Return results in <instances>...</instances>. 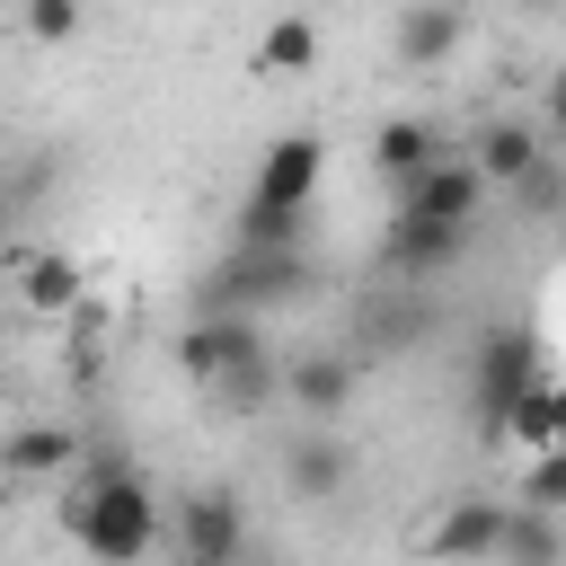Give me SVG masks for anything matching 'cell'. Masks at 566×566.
Returning <instances> with one entry per match:
<instances>
[{
    "label": "cell",
    "mask_w": 566,
    "mask_h": 566,
    "mask_svg": "<svg viewBox=\"0 0 566 566\" xmlns=\"http://www.w3.org/2000/svg\"><path fill=\"white\" fill-rule=\"evenodd\" d=\"M460 35H469V9H460V0H407L398 27H389V44H398L407 71H442V62L460 53Z\"/></svg>",
    "instance_id": "obj_11"
},
{
    "label": "cell",
    "mask_w": 566,
    "mask_h": 566,
    "mask_svg": "<svg viewBox=\"0 0 566 566\" xmlns=\"http://www.w3.org/2000/svg\"><path fill=\"white\" fill-rule=\"evenodd\" d=\"M495 531H504V495H451V504L416 531V548H424L433 566H486V557H495Z\"/></svg>",
    "instance_id": "obj_8"
},
{
    "label": "cell",
    "mask_w": 566,
    "mask_h": 566,
    "mask_svg": "<svg viewBox=\"0 0 566 566\" xmlns=\"http://www.w3.org/2000/svg\"><path fill=\"white\" fill-rule=\"evenodd\" d=\"M18 18H27V35H35V44H71L88 9H80V0H27Z\"/></svg>",
    "instance_id": "obj_20"
},
{
    "label": "cell",
    "mask_w": 566,
    "mask_h": 566,
    "mask_svg": "<svg viewBox=\"0 0 566 566\" xmlns=\"http://www.w3.org/2000/svg\"><path fill=\"white\" fill-rule=\"evenodd\" d=\"M18 292H27V310H71L80 301V265L71 256H27V283Z\"/></svg>",
    "instance_id": "obj_19"
},
{
    "label": "cell",
    "mask_w": 566,
    "mask_h": 566,
    "mask_svg": "<svg viewBox=\"0 0 566 566\" xmlns=\"http://www.w3.org/2000/svg\"><path fill=\"white\" fill-rule=\"evenodd\" d=\"M345 486H354V442H345V433H327V424L283 433V495H301V504H336Z\"/></svg>",
    "instance_id": "obj_9"
},
{
    "label": "cell",
    "mask_w": 566,
    "mask_h": 566,
    "mask_svg": "<svg viewBox=\"0 0 566 566\" xmlns=\"http://www.w3.org/2000/svg\"><path fill=\"white\" fill-rule=\"evenodd\" d=\"M478 212H486V177L460 159V150H442V159H424L407 186H398V221H389V265L398 274H442L460 248H469V230H478Z\"/></svg>",
    "instance_id": "obj_2"
},
{
    "label": "cell",
    "mask_w": 566,
    "mask_h": 566,
    "mask_svg": "<svg viewBox=\"0 0 566 566\" xmlns=\"http://www.w3.org/2000/svg\"><path fill=\"white\" fill-rule=\"evenodd\" d=\"M539 159H548V124H531V115H495V124L469 142V168H478L495 195H504V186H522Z\"/></svg>",
    "instance_id": "obj_10"
},
{
    "label": "cell",
    "mask_w": 566,
    "mask_h": 566,
    "mask_svg": "<svg viewBox=\"0 0 566 566\" xmlns=\"http://www.w3.org/2000/svg\"><path fill=\"white\" fill-rule=\"evenodd\" d=\"M318 177H327V150L318 133H283L265 159H256V186L239 203V248H292L310 203H318Z\"/></svg>",
    "instance_id": "obj_3"
},
{
    "label": "cell",
    "mask_w": 566,
    "mask_h": 566,
    "mask_svg": "<svg viewBox=\"0 0 566 566\" xmlns=\"http://www.w3.org/2000/svg\"><path fill=\"white\" fill-rule=\"evenodd\" d=\"M256 71H265V80H301V71H318V27H310V18H274V27L256 35Z\"/></svg>",
    "instance_id": "obj_17"
},
{
    "label": "cell",
    "mask_w": 566,
    "mask_h": 566,
    "mask_svg": "<svg viewBox=\"0 0 566 566\" xmlns=\"http://www.w3.org/2000/svg\"><path fill=\"white\" fill-rule=\"evenodd\" d=\"M159 548L177 566H239L248 557V504L230 486H195L159 513Z\"/></svg>",
    "instance_id": "obj_5"
},
{
    "label": "cell",
    "mask_w": 566,
    "mask_h": 566,
    "mask_svg": "<svg viewBox=\"0 0 566 566\" xmlns=\"http://www.w3.org/2000/svg\"><path fill=\"white\" fill-rule=\"evenodd\" d=\"M274 345H265V327L248 318V310H195L186 327H177V371L203 389V380H221V371H239V363H265Z\"/></svg>",
    "instance_id": "obj_6"
},
{
    "label": "cell",
    "mask_w": 566,
    "mask_h": 566,
    "mask_svg": "<svg viewBox=\"0 0 566 566\" xmlns=\"http://www.w3.org/2000/svg\"><path fill=\"white\" fill-rule=\"evenodd\" d=\"M283 354H265V363H239V371H221V380H203V398H212V416H230V424H256L265 407H283V371H274Z\"/></svg>",
    "instance_id": "obj_13"
},
{
    "label": "cell",
    "mask_w": 566,
    "mask_h": 566,
    "mask_svg": "<svg viewBox=\"0 0 566 566\" xmlns=\"http://www.w3.org/2000/svg\"><path fill=\"white\" fill-rule=\"evenodd\" d=\"M274 371H283V407H301L310 424H336V416L354 407V389H363V354H345V345L283 354Z\"/></svg>",
    "instance_id": "obj_7"
},
{
    "label": "cell",
    "mask_w": 566,
    "mask_h": 566,
    "mask_svg": "<svg viewBox=\"0 0 566 566\" xmlns=\"http://www.w3.org/2000/svg\"><path fill=\"white\" fill-rule=\"evenodd\" d=\"M71 460H80V433L71 424H27V433L0 442V478H62Z\"/></svg>",
    "instance_id": "obj_15"
},
{
    "label": "cell",
    "mask_w": 566,
    "mask_h": 566,
    "mask_svg": "<svg viewBox=\"0 0 566 566\" xmlns=\"http://www.w3.org/2000/svg\"><path fill=\"white\" fill-rule=\"evenodd\" d=\"M159 495L124 451H80L62 469V531L88 566H150L159 548Z\"/></svg>",
    "instance_id": "obj_1"
},
{
    "label": "cell",
    "mask_w": 566,
    "mask_h": 566,
    "mask_svg": "<svg viewBox=\"0 0 566 566\" xmlns=\"http://www.w3.org/2000/svg\"><path fill=\"white\" fill-rule=\"evenodd\" d=\"M424 159H442V124H433V115H389L380 142H371V168H380L389 186H407Z\"/></svg>",
    "instance_id": "obj_14"
},
{
    "label": "cell",
    "mask_w": 566,
    "mask_h": 566,
    "mask_svg": "<svg viewBox=\"0 0 566 566\" xmlns=\"http://www.w3.org/2000/svg\"><path fill=\"white\" fill-rule=\"evenodd\" d=\"M495 433H513V442H531V451H557V389H548V371L495 416Z\"/></svg>",
    "instance_id": "obj_18"
},
{
    "label": "cell",
    "mask_w": 566,
    "mask_h": 566,
    "mask_svg": "<svg viewBox=\"0 0 566 566\" xmlns=\"http://www.w3.org/2000/svg\"><path fill=\"white\" fill-rule=\"evenodd\" d=\"M566 539H557V513H531V504H504V531H495V557L486 566H557Z\"/></svg>",
    "instance_id": "obj_16"
},
{
    "label": "cell",
    "mask_w": 566,
    "mask_h": 566,
    "mask_svg": "<svg viewBox=\"0 0 566 566\" xmlns=\"http://www.w3.org/2000/svg\"><path fill=\"white\" fill-rule=\"evenodd\" d=\"M531 380H539V345H531V336H486V354H478V416H486V433H495V416H504Z\"/></svg>",
    "instance_id": "obj_12"
},
{
    "label": "cell",
    "mask_w": 566,
    "mask_h": 566,
    "mask_svg": "<svg viewBox=\"0 0 566 566\" xmlns=\"http://www.w3.org/2000/svg\"><path fill=\"white\" fill-rule=\"evenodd\" d=\"M310 292V256H301V239L292 248H239L230 239V256L195 283V310H274V301H301Z\"/></svg>",
    "instance_id": "obj_4"
},
{
    "label": "cell",
    "mask_w": 566,
    "mask_h": 566,
    "mask_svg": "<svg viewBox=\"0 0 566 566\" xmlns=\"http://www.w3.org/2000/svg\"><path fill=\"white\" fill-rule=\"evenodd\" d=\"M557 495H566V469H557V451H531V469H522V495H513V504H531V513H557Z\"/></svg>",
    "instance_id": "obj_21"
},
{
    "label": "cell",
    "mask_w": 566,
    "mask_h": 566,
    "mask_svg": "<svg viewBox=\"0 0 566 566\" xmlns=\"http://www.w3.org/2000/svg\"><path fill=\"white\" fill-rule=\"evenodd\" d=\"M522 9H548V0H522Z\"/></svg>",
    "instance_id": "obj_22"
}]
</instances>
